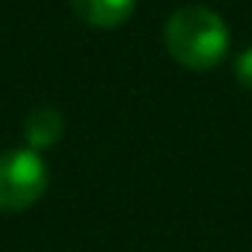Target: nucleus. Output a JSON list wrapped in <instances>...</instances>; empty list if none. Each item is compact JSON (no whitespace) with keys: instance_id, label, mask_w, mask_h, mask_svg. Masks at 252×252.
Returning a JSON list of instances; mask_svg holds the SVG:
<instances>
[{"instance_id":"obj_1","label":"nucleus","mask_w":252,"mask_h":252,"mask_svg":"<svg viewBox=\"0 0 252 252\" xmlns=\"http://www.w3.org/2000/svg\"><path fill=\"white\" fill-rule=\"evenodd\" d=\"M169 57L193 71L214 68L228 51V24L208 6L175 9L163 30Z\"/></svg>"},{"instance_id":"obj_5","label":"nucleus","mask_w":252,"mask_h":252,"mask_svg":"<svg viewBox=\"0 0 252 252\" xmlns=\"http://www.w3.org/2000/svg\"><path fill=\"white\" fill-rule=\"evenodd\" d=\"M234 74H237V80L252 92V48H246V51L237 57V63H234Z\"/></svg>"},{"instance_id":"obj_4","label":"nucleus","mask_w":252,"mask_h":252,"mask_svg":"<svg viewBox=\"0 0 252 252\" xmlns=\"http://www.w3.org/2000/svg\"><path fill=\"white\" fill-rule=\"evenodd\" d=\"M63 131H65V119L54 107H36L24 119V140H27V149L33 152L57 146L63 140Z\"/></svg>"},{"instance_id":"obj_2","label":"nucleus","mask_w":252,"mask_h":252,"mask_svg":"<svg viewBox=\"0 0 252 252\" xmlns=\"http://www.w3.org/2000/svg\"><path fill=\"white\" fill-rule=\"evenodd\" d=\"M48 187V166L33 149L0 152V211H27Z\"/></svg>"},{"instance_id":"obj_3","label":"nucleus","mask_w":252,"mask_h":252,"mask_svg":"<svg viewBox=\"0 0 252 252\" xmlns=\"http://www.w3.org/2000/svg\"><path fill=\"white\" fill-rule=\"evenodd\" d=\"M137 0H71V9L80 21L98 30H113L131 18Z\"/></svg>"}]
</instances>
